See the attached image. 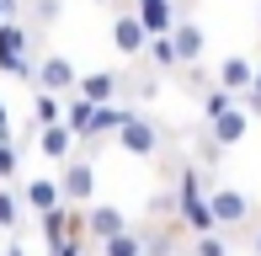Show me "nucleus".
Listing matches in <instances>:
<instances>
[{
	"instance_id": "f257e3e1",
	"label": "nucleus",
	"mask_w": 261,
	"mask_h": 256,
	"mask_svg": "<svg viewBox=\"0 0 261 256\" xmlns=\"http://www.w3.org/2000/svg\"><path fill=\"white\" fill-rule=\"evenodd\" d=\"M208 203H213V219H219V229H229V235H240V229L256 219L251 192H240V187H229V182H219L213 171H208Z\"/></svg>"
},
{
	"instance_id": "f03ea898",
	"label": "nucleus",
	"mask_w": 261,
	"mask_h": 256,
	"mask_svg": "<svg viewBox=\"0 0 261 256\" xmlns=\"http://www.w3.org/2000/svg\"><path fill=\"white\" fill-rule=\"evenodd\" d=\"M112 48H117V59H128V64H139L144 48H149V27H144L134 0H117L112 6Z\"/></svg>"
},
{
	"instance_id": "7ed1b4c3",
	"label": "nucleus",
	"mask_w": 261,
	"mask_h": 256,
	"mask_svg": "<svg viewBox=\"0 0 261 256\" xmlns=\"http://www.w3.org/2000/svg\"><path fill=\"white\" fill-rule=\"evenodd\" d=\"M117 144H123V155H134V160H155L165 149V128L149 118V112H128V123L117 128Z\"/></svg>"
},
{
	"instance_id": "20e7f679",
	"label": "nucleus",
	"mask_w": 261,
	"mask_h": 256,
	"mask_svg": "<svg viewBox=\"0 0 261 256\" xmlns=\"http://www.w3.org/2000/svg\"><path fill=\"white\" fill-rule=\"evenodd\" d=\"M32 86H38V91H54V96H75V91H80L75 59H69V54H59V48L38 54V80H32Z\"/></svg>"
},
{
	"instance_id": "39448f33",
	"label": "nucleus",
	"mask_w": 261,
	"mask_h": 256,
	"mask_svg": "<svg viewBox=\"0 0 261 256\" xmlns=\"http://www.w3.org/2000/svg\"><path fill=\"white\" fill-rule=\"evenodd\" d=\"M64 176H59V187H64V203L75 208H91V192H96V166H91V155H75L69 166H59Z\"/></svg>"
},
{
	"instance_id": "423d86ee",
	"label": "nucleus",
	"mask_w": 261,
	"mask_h": 256,
	"mask_svg": "<svg viewBox=\"0 0 261 256\" xmlns=\"http://www.w3.org/2000/svg\"><path fill=\"white\" fill-rule=\"evenodd\" d=\"M38 149H43V160H54V166H69V160L80 155V139H75L69 123H48V128H38Z\"/></svg>"
},
{
	"instance_id": "0eeeda50",
	"label": "nucleus",
	"mask_w": 261,
	"mask_h": 256,
	"mask_svg": "<svg viewBox=\"0 0 261 256\" xmlns=\"http://www.w3.org/2000/svg\"><path fill=\"white\" fill-rule=\"evenodd\" d=\"M123 86H128L123 69H91V75H80V96L96 101V107H107V101H123Z\"/></svg>"
},
{
	"instance_id": "6e6552de",
	"label": "nucleus",
	"mask_w": 261,
	"mask_h": 256,
	"mask_svg": "<svg viewBox=\"0 0 261 256\" xmlns=\"http://www.w3.org/2000/svg\"><path fill=\"white\" fill-rule=\"evenodd\" d=\"M86 224H91V240H96V246H101V240L123 235V229L134 224V219H128V214H123V208H117V203H91V208H86Z\"/></svg>"
},
{
	"instance_id": "1a4fd4ad",
	"label": "nucleus",
	"mask_w": 261,
	"mask_h": 256,
	"mask_svg": "<svg viewBox=\"0 0 261 256\" xmlns=\"http://www.w3.org/2000/svg\"><path fill=\"white\" fill-rule=\"evenodd\" d=\"M213 80H219L224 91H234V96H245V91L256 86V59H245V54H229V59L213 69Z\"/></svg>"
},
{
	"instance_id": "9d476101",
	"label": "nucleus",
	"mask_w": 261,
	"mask_h": 256,
	"mask_svg": "<svg viewBox=\"0 0 261 256\" xmlns=\"http://www.w3.org/2000/svg\"><path fill=\"white\" fill-rule=\"evenodd\" d=\"M139 6V16H144V27H149V38H165V32H176V21H181V0H134Z\"/></svg>"
},
{
	"instance_id": "9b49d317",
	"label": "nucleus",
	"mask_w": 261,
	"mask_h": 256,
	"mask_svg": "<svg viewBox=\"0 0 261 256\" xmlns=\"http://www.w3.org/2000/svg\"><path fill=\"white\" fill-rule=\"evenodd\" d=\"M171 38H176V54H181V64H203V48H208V32H203V21L181 16Z\"/></svg>"
},
{
	"instance_id": "f8f14e48",
	"label": "nucleus",
	"mask_w": 261,
	"mask_h": 256,
	"mask_svg": "<svg viewBox=\"0 0 261 256\" xmlns=\"http://www.w3.org/2000/svg\"><path fill=\"white\" fill-rule=\"evenodd\" d=\"M21 203H27L32 214H48V208L64 203V187H59L54 176H32V182H21Z\"/></svg>"
},
{
	"instance_id": "ddd939ff",
	"label": "nucleus",
	"mask_w": 261,
	"mask_h": 256,
	"mask_svg": "<svg viewBox=\"0 0 261 256\" xmlns=\"http://www.w3.org/2000/svg\"><path fill=\"white\" fill-rule=\"evenodd\" d=\"M208 128L219 134V144H229V149H234V144H245V134H251V107L240 101V107H229L224 118H213Z\"/></svg>"
},
{
	"instance_id": "4468645a",
	"label": "nucleus",
	"mask_w": 261,
	"mask_h": 256,
	"mask_svg": "<svg viewBox=\"0 0 261 256\" xmlns=\"http://www.w3.org/2000/svg\"><path fill=\"white\" fill-rule=\"evenodd\" d=\"M144 64L149 69H160V75H181V54H176V38L165 32V38H149V48H144Z\"/></svg>"
},
{
	"instance_id": "2eb2a0df",
	"label": "nucleus",
	"mask_w": 261,
	"mask_h": 256,
	"mask_svg": "<svg viewBox=\"0 0 261 256\" xmlns=\"http://www.w3.org/2000/svg\"><path fill=\"white\" fill-rule=\"evenodd\" d=\"M96 251H101V256H149V235H144V224H128L123 235L101 240Z\"/></svg>"
},
{
	"instance_id": "dca6fc26",
	"label": "nucleus",
	"mask_w": 261,
	"mask_h": 256,
	"mask_svg": "<svg viewBox=\"0 0 261 256\" xmlns=\"http://www.w3.org/2000/svg\"><path fill=\"white\" fill-rule=\"evenodd\" d=\"M64 123L75 128V139H86L91 123H96V101H86L80 91H75V96H64Z\"/></svg>"
},
{
	"instance_id": "f3484780",
	"label": "nucleus",
	"mask_w": 261,
	"mask_h": 256,
	"mask_svg": "<svg viewBox=\"0 0 261 256\" xmlns=\"http://www.w3.org/2000/svg\"><path fill=\"white\" fill-rule=\"evenodd\" d=\"M21 192L11 187V182H0V229H6V235H21Z\"/></svg>"
},
{
	"instance_id": "a211bd4d",
	"label": "nucleus",
	"mask_w": 261,
	"mask_h": 256,
	"mask_svg": "<svg viewBox=\"0 0 261 256\" xmlns=\"http://www.w3.org/2000/svg\"><path fill=\"white\" fill-rule=\"evenodd\" d=\"M192 149H197V160H203V171H219L224 166V155H229V144H219V134L203 123V134L192 139Z\"/></svg>"
},
{
	"instance_id": "6ab92c4d",
	"label": "nucleus",
	"mask_w": 261,
	"mask_h": 256,
	"mask_svg": "<svg viewBox=\"0 0 261 256\" xmlns=\"http://www.w3.org/2000/svg\"><path fill=\"white\" fill-rule=\"evenodd\" d=\"M192 256H234V235L229 229H208V235H192Z\"/></svg>"
},
{
	"instance_id": "aec40b11",
	"label": "nucleus",
	"mask_w": 261,
	"mask_h": 256,
	"mask_svg": "<svg viewBox=\"0 0 261 256\" xmlns=\"http://www.w3.org/2000/svg\"><path fill=\"white\" fill-rule=\"evenodd\" d=\"M32 123H38V128L64 123V96H54V91H32Z\"/></svg>"
},
{
	"instance_id": "412c9836",
	"label": "nucleus",
	"mask_w": 261,
	"mask_h": 256,
	"mask_svg": "<svg viewBox=\"0 0 261 256\" xmlns=\"http://www.w3.org/2000/svg\"><path fill=\"white\" fill-rule=\"evenodd\" d=\"M197 101H203V123L224 118V112H229V107H240V96H234V91H224L219 80H213V86H208V91H203V96H197Z\"/></svg>"
},
{
	"instance_id": "4be33fe9",
	"label": "nucleus",
	"mask_w": 261,
	"mask_h": 256,
	"mask_svg": "<svg viewBox=\"0 0 261 256\" xmlns=\"http://www.w3.org/2000/svg\"><path fill=\"white\" fill-rule=\"evenodd\" d=\"M16 139H0V182H16Z\"/></svg>"
},
{
	"instance_id": "5701e85b",
	"label": "nucleus",
	"mask_w": 261,
	"mask_h": 256,
	"mask_svg": "<svg viewBox=\"0 0 261 256\" xmlns=\"http://www.w3.org/2000/svg\"><path fill=\"white\" fill-rule=\"evenodd\" d=\"M54 16H59V0H38V16H32V21H38V27H48Z\"/></svg>"
},
{
	"instance_id": "b1692460",
	"label": "nucleus",
	"mask_w": 261,
	"mask_h": 256,
	"mask_svg": "<svg viewBox=\"0 0 261 256\" xmlns=\"http://www.w3.org/2000/svg\"><path fill=\"white\" fill-rule=\"evenodd\" d=\"M0 256H27V240H21V235H11V240H6V251H0Z\"/></svg>"
},
{
	"instance_id": "393cba45",
	"label": "nucleus",
	"mask_w": 261,
	"mask_h": 256,
	"mask_svg": "<svg viewBox=\"0 0 261 256\" xmlns=\"http://www.w3.org/2000/svg\"><path fill=\"white\" fill-rule=\"evenodd\" d=\"M11 11H16V0H0V27L11 21Z\"/></svg>"
},
{
	"instance_id": "a878e982",
	"label": "nucleus",
	"mask_w": 261,
	"mask_h": 256,
	"mask_svg": "<svg viewBox=\"0 0 261 256\" xmlns=\"http://www.w3.org/2000/svg\"><path fill=\"white\" fill-rule=\"evenodd\" d=\"M251 256H261V224L251 229Z\"/></svg>"
},
{
	"instance_id": "bb28decb",
	"label": "nucleus",
	"mask_w": 261,
	"mask_h": 256,
	"mask_svg": "<svg viewBox=\"0 0 261 256\" xmlns=\"http://www.w3.org/2000/svg\"><path fill=\"white\" fill-rule=\"evenodd\" d=\"M0 134H6V139H11V123H6V107H0Z\"/></svg>"
},
{
	"instance_id": "cd10ccee",
	"label": "nucleus",
	"mask_w": 261,
	"mask_h": 256,
	"mask_svg": "<svg viewBox=\"0 0 261 256\" xmlns=\"http://www.w3.org/2000/svg\"><path fill=\"white\" fill-rule=\"evenodd\" d=\"M256 21H261V6H256Z\"/></svg>"
},
{
	"instance_id": "c85d7f7f",
	"label": "nucleus",
	"mask_w": 261,
	"mask_h": 256,
	"mask_svg": "<svg viewBox=\"0 0 261 256\" xmlns=\"http://www.w3.org/2000/svg\"><path fill=\"white\" fill-rule=\"evenodd\" d=\"M0 75H6V69H0Z\"/></svg>"
},
{
	"instance_id": "c756f323",
	"label": "nucleus",
	"mask_w": 261,
	"mask_h": 256,
	"mask_svg": "<svg viewBox=\"0 0 261 256\" xmlns=\"http://www.w3.org/2000/svg\"><path fill=\"white\" fill-rule=\"evenodd\" d=\"M16 6H21V0H16Z\"/></svg>"
}]
</instances>
